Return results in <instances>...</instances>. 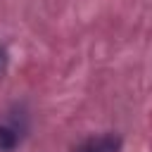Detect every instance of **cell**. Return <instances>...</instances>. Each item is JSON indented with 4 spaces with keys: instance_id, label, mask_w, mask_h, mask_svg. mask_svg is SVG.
<instances>
[{
    "instance_id": "1",
    "label": "cell",
    "mask_w": 152,
    "mask_h": 152,
    "mask_svg": "<svg viewBox=\"0 0 152 152\" xmlns=\"http://www.w3.org/2000/svg\"><path fill=\"white\" fill-rule=\"evenodd\" d=\"M119 150H121V138L112 133L90 135L74 147V152H119Z\"/></svg>"
},
{
    "instance_id": "2",
    "label": "cell",
    "mask_w": 152,
    "mask_h": 152,
    "mask_svg": "<svg viewBox=\"0 0 152 152\" xmlns=\"http://www.w3.org/2000/svg\"><path fill=\"white\" fill-rule=\"evenodd\" d=\"M21 138H24V126L17 119L0 121V152H14L21 145Z\"/></svg>"
},
{
    "instance_id": "3",
    "label": "cell",
    "mask_w": 152,
    "mask_h": 152,
    "mask_svg": "<svg viewBox=\"0 0 152 152\" xmlns=\"http://www.w3.org/2000/svg\"><path fill=\"white\" fill-rule=\"evenodd\" d=\"M7 62H10V57H7V48L0 43V78H2L5 69H7Z\"/></svg>"
}]
</instances>
